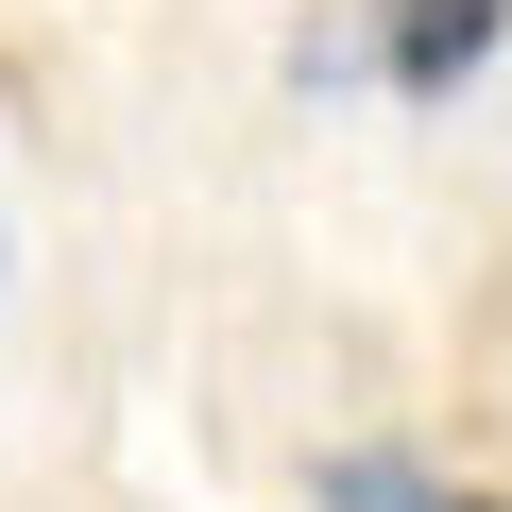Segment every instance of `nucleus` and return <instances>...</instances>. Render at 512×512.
Returning a JSON list of instances; mask_svg holds the SVG:
<instances>
[{
  "instance_id": "nucleus-1",
  "label": "nucleus",
  "mask_w": 512,
  "mask_h": 512,
  "mask_svg": "<svg viewBox=\"0 0 512 512\" xmlns=\"http://www.w3.org/2000/svg\"><path fill=\"white\" fill-rule=\"evenodd\" d=\"M495 52H512V0H359V69L393 103H461Z\"/></svg>"
},
{
  "instance_id": "nucleus-2",
  "label": "nucleus",
  "mask_w": 512,
  "mask_h": 512,
  "mask_svg": "<svg viewBox=\"0 0 512 512\" xmlns=\"http://www.w3.org/2000/svg\"><path fill=\"white\" fill-rule=\"evenodd\" d=\"M308 512H444V461H410V444H325V461H308Z\"/></svg>"
},
{
  "instance_id": "nucleus-3",
  "label": "nucleus",
  "mask_w": 512,
  "mask_h": 512,
  "mask_svg": "<svg viewBox=\"0 0 512 512\" xmlns=\"http://www.w3.org/2000/svg\"><path fill=\"white\" fill-rule=\"evenodd\" d=\"M291 86H359V18H308L291 35Z\"/></svg>"
},
{
  "instance_id": "nucleus-4",
  "label": "nucleus",
  "mask_w": 512,
  "mask_h": 512,
  "mask_svg": "<svg viewBox=\"0 0 512 512\" xmlns=\"http://www.w3.org/2000/svg\"><path fill=\"white\" fill-rule=\"evenodd\" d=\"M444 512H512V495H444Z\"/></svg>"
}]
</instances>
